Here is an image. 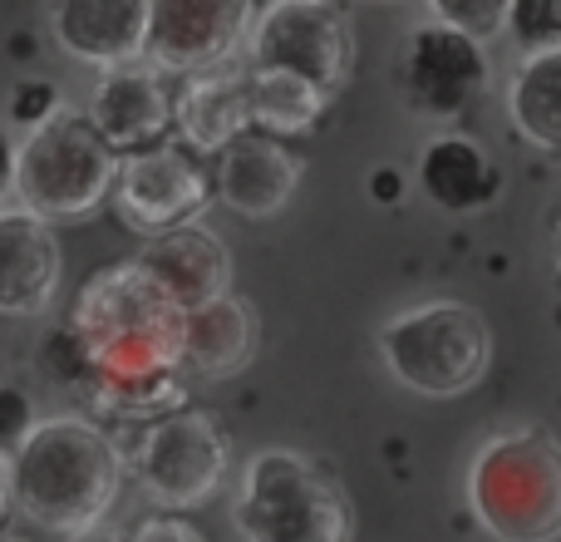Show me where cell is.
Listing matches in <instances>:
<instances>
[{"instance_id": "1", "label": "cell", "mask_w": 561, "mask_h": 542, "mask_svg": "<svg viewBox=\"0 0 561 542\" xmlns=\"http://www.w3.org/2000/svg\"><path fill=\"white\" fill-rule=\"evenodd\" d=\"M84 350V385L118 415H153L178 399L183 375V306L138 262L104 267L84 281L69 316Z\"/></svg>"}, {"instance_id": "2", "label": "cell", "mask_w": 561, "mask_h": 542, "mask_svg": "<svg viewBox=\"0 0 561 542\" xmlns=\"http://www.w3.org/2000/svg\"><path fill=\"white\" fill-rule=\"evenodd\" d=\"M124 488V454L89 419H35L10 449V498L35 528L79 538L99 528Z\"/></svg>"}, {"instance_id": "3", "label": "cell", "mask_w": 561, "mask_h": 542, "mask_svg": "<svg viewBox=\"0 0 561 542\" xmlns=\"http://www.w3.org/2000/svg\"><path fill=\"white\" fill-rule=\"evenodd\" d=\"M468 504L497 542L561 538V444L547 429L488 439L468 468Z\"/></svg>"}, {"instance_id": "4", "label": "cell", "mask_w": 561, "mask_h": 542, "mask_svg": "<svg viewBox=\"0 0 561 542\" xmlns=\"http://www.w3.org/2000/svg\"><path fill=\"white\" fill-rule=\"evenodd\" d=\"M232 518L247 542H355V508L335 474L290 449L247 459Z\"/></svg>"}, {"instance_id": "5", "label": "cell", "mask_w": 561, "mask_h": 542, "mask_svg": "<svg viewBox=\"0 0 561 542\" xmlns=\"http://www.w3.org/2000/svg\"><path fill=\"white\" fill-rule=\"evenodd\" d=\"M114 173L118 154L89 124V114H75V109H55L15 148L20 207H30L45 223H79L99 213L114 188Z\"/></svg>"}, {"instance_id": "6", "label": "cell", "mask_w": 561, "mask_h": 542, "mask_svg": "<svg viewBox=\"0 0 561 542\" xmlns=\"http://www.w3.org/2000/svg\"><path fill=\"white\" fill-rule=\"evenodd\" d=\"M379 355L404 389L454 399L488 375L493 336L488 320L463 301H424L379 330Z\"/></svg>"}, {"instance_id": "7", "label": "cell", "mask_w": 561, "mask_h": 542, "mask_svg": "<svg viewBox=\"0 0 561 542\" xmlns=\"http://www.w3.org/2000/svg\"><path fill=\"white\" fill-rule=\"evenodd\" d=\"M227 429L203 409H168L148 419L128 444V468L138 488L153 498L163 513L203 508L227 478Z\"/></svg>"}, {"instance_id": "8", "label": "cell", "mask_w": 561, "mask_h": 542, "mask_svg": "<svg viewBox=\"0 0 561 542\" xmlns=\"http://www.w3.org/2000/svg\"><path fill=\"white\" fill-rule=\"evenodd\" d=\"M108 197H114L124 227H134V233H144V237L173 233V227L197 223L207 213V203L217 197L213 163L187 138L173 134L153 148H138V154L118 158Z\"/></svg>"}, {"instance_id": "9", "label": "cell", "mask_w": 561, "mask_h": 542, "mask_svg": "<svg viewBox=\"0 0 561 542\" xmlns=\"http://www.w3.org/2000/svg\"><path fill=\"white\" fill-rule=\"evenodd\" d=\"M252 65L256 69H280L320 94H340L355 65V39H350L345 10L325 5H296V0H276L262 15L252 35Z\"/></svg>"}, {"instance_id": "10", "label": "cell", "mask_w": 561, "mask_h": 542, "mask_svg": "<svg viewBox=\"0 0 561 542\" xmlns=\"http://www.w3.org/2000/svg\"><path fill=\"white\" fill-rule=\"evenodd\" d=\"M488 84V55L483 39L463 35V30L428 20L399 49V89L404 104L424 118H458L478 104Z\"/></svg>"}, {"instance_id": "11", "label": "cell", "mask_w": 561, "mask_h": 542, "mask_svg": "<svg viewBox=\"0 0 561 542\" xmlns=\"http://www.w3.org/2000/svg\"><path fill=\"white\" fill-rule=\"evenodd\" d=\"M178 99H183V75L158 69L153 59L138 55L99 75L94 94H89V124L124 158L178 134Z\"/></svg>"}, {"instance_id": "12", "label": "cell", "mask_w": 561, "mask_h": 542, "mask_svg": "<svg viewBox=\"0 0 561 542\" xmlns=\"http://www.w3.org/2000/svg\"><path fill=\"white\" fill-rule=\"evenodd\" d=\"M256 0H148L144 59L173 75H203L232 59L252 30Z\"/></svg>"}, {"instance_id": "13", "label": "cell", "mask_w": 561, "mask_h": 542, "mask_svg": "<svg viewBox=\"0 0 561 542\" xmlns=\"http://www.w3.org/2000/svg\"><path fill=\"white\" fill-rule=\"evenodd\" d=\"M207 158H217L213 193L222 197L232 213L252 217V223H266V217L286 213L300 188V173H306V163H300L276 134H266V128H247V134L227 138V144Z\"/></svg>"}, {"instance_id": "14", "label": "cell", "mask_w": 561, "mask_h": 542, "mask_svg": "<svg viewBox=\"0 0 561 542\" xmlns=\"http://www.w3.org/2000/svg\"><path fill=\"white\" fill-rule=\"evenodd\" d=\"M59 242L30 207H0V316H39L59 291Z\"/></svg>"}, {"instance_id": "15", "label": "cell", "mask_w": 561, "mask_h": 542, "mask_svg": "<svg viewBox=\"0 0 561 542\" xmlns=\"http://www.w3.org/2000/svg\"><path fill=\"white\" fill-rule=\"evenodd\" d=\"M148 0H49V35L79 65H128L144 55Z\"/></svg>"}, {"instance_id": "16", "label": "cell", "mask_w": 561, "mask_h": 542, "mask_svg": "<svg viewBox=\"0 0 561 542\" xmlns=\"http://www.w3.org/2000/svg\"><path fill=\"white\" fill-rule=\"evenodd\" d=\"M178 306H203V301L222 296L232 286V257H227L222 237L203 233V227H173V233L148 237V247L134 257Z\"/></svg>"}, {"instance_id": "17", "label": "cell", "mask_w": 561, "mask_h": 542, "mask_svg": "<svg viewBox=\"0 0 561 542\" xmlns=\"http://www.w3.org/2000/svg\"><path fill=\"white\" fill-rule=\"evenodd\" d=\"M183 370L197 380L237 375L256 355V316L232 291L183 310V340H178Z\"/></svg>"}, {"instance_id": "18", "label": "cell", "mask_w": 561, "mask_h": 542, "mask_svg": "<svg viewBox=\"0 0 561 542\" xmlns=\"http://www.w3.org/2000/svg\"><path fill=\"white\" fill-rule=\"evenodd\" d=\"M419 188H424L428 203H438L444 213H483V207L497 203V193H503V173H497V163L478 148V138L438 134V138H428V148L419 154Z\"/></svg>"}, {"instance_id": "19", "label": "cell", "mask_w": 561, "mask_h": 542, "mask_svg": "<svg viewBox=\"0 0 561 542\" xmlns=\"http://www.w3.org/2000/svg\"><path fill=\"white\" fill-rule=\"evenodd\" d=\"M252 128V104H247V69H203V79L183 84L178 99V134L197 154H217L227 138Z\"/></svg>"}, {"instance_id": "20", "label": "cell", "mask_w": 561, "mask_h": 542, "mask_svg": "<svg viewBox=\"0 0 561 542\" xmlns=\"http://www.w3.org/2000/svg\"><path fill=\"white\" fill-rule=\"evenodd\" d=\"M507 114L527 144L561 158V49H537L517 65L507 84Z\"/></svg>"}, {"instance_id": "21", "label": "cell", "mask_w": 561, "mask_h": 542, "mask_svg": "<svg viewBox=\"0 0 561 542\" xmlns=\"http://www.w3.org/2000/svg\"><path fill=\"white\" fill-rule=\"evenodd\" d=\"M247 69V104H252V128H266V134H300L310 128L320 114H325L330 94H320L316 84L296 75H280V69Z\"/></svg>"}, {"instance_id": "22", "label": "cell", "mask_w": 561, "mask_h": 542, "mask_svg": "<svg viewBox=\"0 0 561 542\" xmlns=\"http://www.w3.org/2000/svg\"><path fill=\"white\" fill-rule=\"evenodd\" d=\"M503 30H513V39L527 55L561 49V0H513Z\"/></svg>"}, {"instance_id": "23", "label": "cell", "mask_w": 561, "mask_h": 542, "mask_svg": "<svg viewBox=\"0 0 561 542\" xmlns=\"http://www.w3.org/2000/svg\"><path fill=\"white\" fill-rule=\"evenodd\" d=\"M507 5H513V0H428L434 20H444V25L463 30V35H473V39L497 35V30L507 25Z\"/></svg>"}, {"instance_id": "24", "label": "cell", "mask_w": 561, "mask_h": 542, "mask_svg": "<svg viewBox=\"0 0 561 542\" xmlns=\"http://www.w3.org/2000/svg\"><path fill=\"white\" fill-rule=\"evenodd\" d=\"M55 109H59V89L49 84V79H25V84H15V94H10V118L25 128L45 124Z\"/></svg>"}, {"instance_id": "25", "label": "cell", "mask_w": 561, "mask_h": 542, "mask_svg": "<svg viewBox=\"0 0 561 542\" xmlns=\"http://www.w3.org/2000/svg\"><path fill=\"white\" fill-rule=\"evenodd\" d=\"M30 425H35L30 395L20 385H0V454H10V449L30 434Z\"/></svg>"}, {"instance_id": "26", "label": "cell", "mask_w": 561, "mask_h": 542, "mask_svg": "<svg viewBox=\"0 0 561 542\" xmlns=\"http://www.w3.org/2000/svg\"><path fill=\"white\" fill-rule=\"evenodd\" d=\"M128 542H207V538L197 533L183 513H158V518H148V523H138V533Z\"/></svg>"}, {"instance_id": "27", "label": "cell", "mask_w": 561, "mask_h": 542, "mask_svg": "<svg viewBox=\"0 0 561 542\" xmlns=\"http://www.w3.org/2000/svg\"><path fill=\"white\" fill-rule=\"evenodd\" d=\"M15 193V144H10V134L0 128V203Z\"/></svg>"}, {"instance_id": "28", "label": "cell", "mask_w": 561, "mask_h": 542, "mask_svg": "<svg viewBox=\"0 0 561 542\" xmlns=\"http://www.w3.org/2000/svg\"><path fill=\"white\" fill-rule=\"evenodd\" d=\"M10 513H15V498H10V459H0V533H5Z\"/></svg>"}, {"instance_id": "29", "label": "cell", "mask_w": 561, "mask_h": 542, "mask_svg": "<svg viewBox=\"0 0 561 542\" xmlns=\"http://www.w3.org/2000/svg\"><path fill=\"white\" fill-rule=\"evenodd\" d=\"M369 183H379V197H394L399 193V173H394V168H385V173L369 178Z\"/></svg>"}, {"instance_id": "30", "label": "cell", "mask_w": 561, "mask_h": 542, "mask_svg": "<svg viewBox=\"0 0 561 542\" xmlns=\"http://www.w3.org/2000/svg\"><path fill=\"white\" fill-rule=\"evenodd\" d=\"M75 542H128V538H118V533H99V528H89V533H79Z\"/></svg>"}, {"instance_id": "31", "label": "cell", "mask_w": 561, "mask_h": 542, "mask_svg": "<svg viewBox=\"0 0 561 542\" xmlns=\"http://www.w3.org/2000/svg\"><path fill=\"white\" fill-rule=\"evenodd\" d=\"M296 5H325V0H296Z\"/></svg>"}, {"instance_id": "32", "label": "cell", "mask_w": 561, "mask_h": 542, "mask_svg": "<svg viewBox=\"0 0 561 542\" xmlns=\"http://www.w3.org/2000/svg\"><path fill=\"white\" fill-rule=\"evenodd\" d=\"M0 542H5V538H0Z\"/></svg>"}]
</instances>
